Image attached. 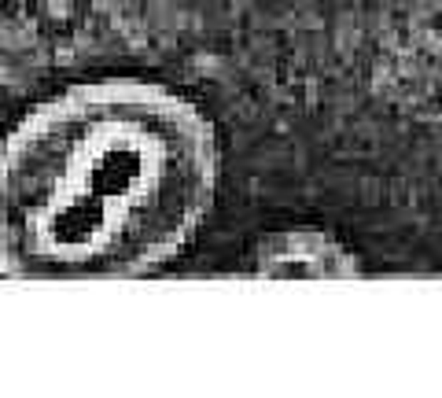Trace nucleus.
Masks as SVG:
<instances>
[{
  "label": "nucleus",
  "mask_w": 442,
  "mask_h": 398,
  "mask_svg": "<svg viewBox=\"0 0 442 398\" xmlns=\"http://www.w3.org/2000/svg\"><path fill=\"white\" fill-rule=\"evenodd\" d=\"M217 129L155 78H88L0 141V277L129 280L192 251L217 199Z\"/></svg>",
  "instance_id": "1"
},
{
  "label": "nucleus",
  "mask_w": 442,
  "mask_h": 398,
  "mask_svg": "<svg viewBox=\"0 0 442 398\" xmlns=\"http://www.w3.org/2000/svg\"><path fill=\"white\" fill-rule=\"evenodd\" d=\"M258 273L265 277H292V273H317V277H339L358 273V262L339 240L317 229H292L258 248Z\"/></svg>",
  "instance_id": "2"
}]
</instances>
